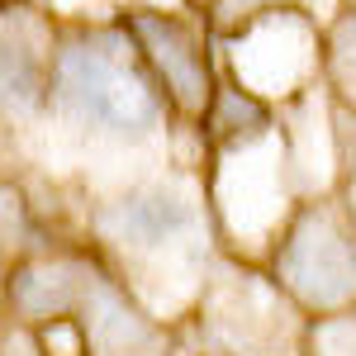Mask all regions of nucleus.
I'll use <instances>...</instances> for the list:
<instances>
[{"instance_id":"8","label":"nucleus","mask_w":356,"mask_h":356,"mask_svg":"<svg viewBox=\"0 0 356 356\" xmlns=\"http://www.w3.org/2000/svg\"><path fill=\"white\" fill-rule=\"evenodd\" d=\"M271 105H266V95H257V90H247L243 81H219L214 90V105L204 114V124H200V134L209 138L219 152H243L252 143H261V138L271 134Z\"/></svg>"},{"instance_id":"10","label":"nucleus","mask_w":356,"mask_h":356,"mask_svg":"<svg viewBox=\"0 0 356 356\" xmlns=\"http://www.w3.org/2000/svg\"><path fill=\"white\" fill-rule=\"evenodd\" d=\"M323 67H328L332 86L347 95L356 105V15H342L337 19V29L328 33V43H323Z\"/></svg>"},{"instance_id":"4","label":"nucleus","mask_w":356,"mask_h":356,"mask_svg":"<svg viewBox=\"0 0 356 356\" xmlns=\"http://www.w3.org/2000/svg\"><path fill=\"white\" fill-rule=\"evenodd\" d=\"M90 223L119 252L157 257L171 247H186L200 233V204H195V195L152 181V186H129L114 200H105L90 214Z\"/></svg>"},{"instance_id":"5","label":"nucleus","mask_w":356,"mask_h":356,"mask_svg":"<svg viewBox=\"0 0 356 356\" xmlns=\"http://www.w3.org/2000/svg\"><path fill=\"white\" fill-rule=\"evenodd\" d=\"M72 323L86 342V356H166L162 323L95 261H86L81 304Z\"/></svg>"},{"instance_id":"9","label":"nucleus","mask_w":356,"mask_h":356,"mask_svg":"<svg viewBox=\"0 0 356 356\" xmlns=\"http://www.w3.org/2000/svg\"><path fill=\"white\" fill-rule=\"evenodd\" d=\"M275 10H309L304 0H209V33L214 38H238L243 29H252L257 19H266Z\"/></svg>"},{"instance_id":"7","label":"nucleus","mask_w":356,"mask_h":356,"mask_svg":"<svg viewBox=\"0 0 356 356\" xmlns=\"http://www.w3.org/2000/svg\"><path fill=\"white\" fill-rule=\"evenodd\" d=\"M86 261L81 257H24L10 271V309L24 323H72L81 304Z\"/></svg>"},{"instance_id":"13","label":"nucleus","mask_w":356,"mask_h":356,"mask_svg":"<svg viewBox=\"0 0 356 356\" xmlns=\"http://www.w3.org/2000/svg\"><path fill=\"white\" fill-rule=\"evenodd\" d=\"M342 5H347V15H356V0H342Z\"/></svg>"},{"instance_id":"11","label":"nucleus","mask_w":356,"mask_h":356,"mask_svg":"<svg viewBox=\"0 0 356 356\" xmlns=\"http://www.w3.org/2000/svg\"><path fill=\"white\" fill-rule=\"evenodd\" d=\"M29 238H33V214H29L24 195L0 181V247L19 252V247H29Z\"/></svg>"},{"instance_id":"12","label":"nucleus","mask_w":356,"mask_h":356,"mask_svg":"<svg viewBox=\"0 0 356 356\" xmlns=\"http://www.w3.org/2000/svg\"><path fill=\"white\" fill-rule=\"evenodd\" d=\"M0 356H48V352H38L29 337H5L0 342Z\"/></svg>"},{"instance_id":"3","label":"nucleus","mask_w":356,"mask_h":356,"mask_svg":"<svg viewBox=\"0 0 356 356\" xmlns=\"http://www.w3.org/2000/svg\"><path fill=\"white\" fill-rule=\"evenodd\" d=\"M119 29L134 43L147 76L157 81L166 110L191 124H204L214 90H219V72L209 57V29L176 10H162V5H129L119 15Z\"/></svg>"},{"instance_id":"2","label":"nucleus","mask_w":356,"mask_h":356,"mask_svg":"<svg viewBox=\"0 0 356 356\" xmlns=\"http://www.w3.org/2000/svg\"><path fill=\"white\" fill-rule=\"evenodd\" d=\"M271 280L309 314L356 309V223L332 204H300L271 252Z\"/></svg>"},{"instance_id":"1","label":"nucleus","mask_w":356,"mask_h":356,"mask_svg":"<svg viewBox=\"0 0 356 356\" xmlns=\"http://www.w3.org/2000/svg\"><path fill=\"white\" fill-rule=\"evenodd\" d=\"M53 110L86 134L147 143L162 134L166 100L124 29H81L53 43Z\"/></svg>"},{"instance_id":"6","label":"nucleus","mask_w":356,"mask_h":356,"mask_svg":"<svg viewBox=\"0 0 356 356\" xmlns=\"http://www.w3.org/2000/svg\"><path fill=\"white\" fill-rule=\"evenodd\" d=\"M53 105V43L24 10L0 15V110L43 114Z\"/></svg>"}]
</instances>
